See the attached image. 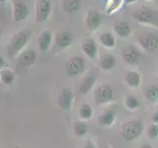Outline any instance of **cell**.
Returning <instances> with one entry per match:
<instances>
[{
	"label": "cell",
	"instance_id": "1",
	"mask_svg": "<svg viewBox=\"0 0 158 148\" xmlns=\"http://www.w3.org/2000/svg\"><path fill=\"white\" fill-rule=\"evenodd\" d=\"M32 38V31L29 29H23L15 33L10 38L7 43V54L10 58H16L28 44Z\"/></svg>",
	"mask_w": 158,
	"mask_h": 148
},
{
	"label": "cell",
	"instance_id": "2",
	"mask_svg": "<svg viewBox=\"0 0 158 148\" xmlns=\"http://www.w3.org/2000/svg\"><path fill=\"white\" fill-rule=\"evenodd\" d=\"M133 20L140 25L158 28V11L147 7H141L132 14Z\"/></svg>",
	"mask_w": 158,
	"mask_h": 148
},
{
	"label": "cell",
	"instance_id": "3",
	"mask_svg": "<svg viewBox=\"0 0 158 148\" xmlns=\"http://www.w3.org/2000/svg\"><path fill=\"white\" fill-rule=\"evenodd\" d=\"M143 130H144V126L141 121H130L123 125L122 134L127 141H131L139 137L143 132Z\"/></svg>",
	"mask_w": 158,
	"mask_h": 148
},
{
	"label": "cell",
	"instance_id": "4",
	"mask_svg": "<svg viewBox=\"0 0 158 148\" xmlns=\"http://www.w3.org/2000/svg\"><path fill=\"white\" fill-rule=\"evenodd\" d=\"M73 39H74L73 34L69 31H62L56 33L54 35L53 44L52 47V52L54 54H57L64 51L67 47L71 46Z\"/></svg>",
	"mask_w": 158,
	"mask_h": 148
},
{
	"label": "cell",
	"instance_id": "5",
	"mask_svg": "<svg viewBox=\"0 0 158 148\" xmlns=\"http://www.w3.org/2000/svg\"><path fill=\"white\" fill-rule=\"evenodd\" d=\"M52 12V0H36L35 3V21L37 24L47 22Z\"/></svg>",
	"mask_w": 158,
	"mask_h": 148
},
{
	"label": "cell",
	"instance_id": "6",
	"mask_svg": "<svg viewBox=\"0 0 158 148\" xmlns=\"http://www.w3.org/2000/svg\"><path fill=\"white\" fill-rule=\"evenodd\" d=\"M86 70V61L82 56H75L65 63V71L69 77H78Z\"/></svg>",
	"mask_w": 158,
	"mask_h": 148
},
{
	"label": "cell",
	"instance_id": "7",
	"mask_svg": "<svg viewBox=\"0 0 158 148\" xmlns=\"http://www.w3.org/2000/svg\"><path fill=\"white\" fill-rule=\"evenodd\" d=\"M113 97V88L109 84H101L94 91V101L98 106L107 105V104L112 102Z\"/></svg>",
	"mask_w": 158,
	"mask_h": 148
},
{
	"label": "cell",
	"instance_id": "8",
	"mask_svg": "<svg viewBox=\"0 0 158 148\" xmlns=\"http://www.w3.org/2000/svg\"><path fill=\"white\" fill-rule=\"evenodd\" d=\"M122 57L127 65H138L142 57L141 49L135 46H132V44L127 46L122 51Z\"/></svg>",
	"mask_w": 158,
	"mask_h": 148
},
{
	"label": "cell",
	"instance_id": "9",
	"mask_svg": "<svg viewBox=\"0 0 158 148\" xmlns=\"http://www.w3.org/2000/svg\"><path fill=\"white\" fill-rule=\"evenodd\" d=\"M11 11L12 19L16 23L25 21L30 14L29 7L23 0H11Z\"/></svg>",
	"mask_w": 158,
	"mask_h": 148
},
{
	"label": "cell",
	"instance_id": "10",
	"mask_svg": "<svg viewBox=\"0 0 158 148\" xmlns=\"http://www.w3.org/2000/svg\"><path fill=\"white\" fill-rule=\"evenodd\" d=\"M138 47L144 52L150 53L158 48V36L156 34L148 33L137 39Z\"/></svg>",
	"mask_w": 158,
	"mask_h": 148
},
{
	"label": "cell",
	"instance_id": "11",
	"mask_svg": "<svg viewBox=\"0 0 158 148\" xmlns=\"http://www.w3.org/2000/svg\"><path fill=\"white\" fill-rule=\"evenodd\" d=\"M103 17L101 13L95 9H89L85 16V27L89 32H94L101 26Z\"/></svg>",
	"mask_w": 158,
	"mask_h": 148
},
{
	"label": "cell",
	"instance_id": "12",
	"mask_svg": "<svg viewBox=\"0 0 158 148\" xmlns=\"http://www.w3.org/2000/svg\"><path fill=\"white\" fill-rule=\"evenodd\" d=\"M74 102V93L71 89L63 88L58 93L57 104L58 107L62 110H70Z\"/></svg>",
	"mask_w": 158,
	"mask_h": 148
},
{
	"label": "cell",
	"instance_id": "13",
	"mask_svg": "<svg viewBox=\"0 0 158 148\" xmlns=\"http://www.w3.org/2000/svg\"><path fill=\"white\" fill-rule=\"evenodd\" d=\"M37 61V52L32 48H27L17 56V63L23 68H29L33 66Z\"/></svg>",
	"mask_w": 158,
	"mask_h": 148
},
{
	"label": "cell",
	"instance_id": "14",
	"mask_svg": "<svg viewBox=\"0 0 158 148\" xmlns=\"http://www.w3.org/2000/svg\"><path fill=\"white\" fill-rule=\"evenodd\" d=\"M54 35L51 30H44L38 37V47L42 52H48L52 49Z\"/></svg>",
	"mask_w": 158,
	"mask_h": 148
},
{
	"label": "cell",
	"instance_id": "15",
	"mask_svg": "<svg viewBox=\"0 0 158 148\" xmlns=\"http://www.w3.org/2000/svg\"><path fill=\"white\" fill-rule=\"evenodd\" d=\"M97 82V75L94 72H88L87 74H85L80 83H79V88L78 91L81 95L85 96L87 94L90 93L93 89L95 84Z\"/></svg>",
	"mask_w": 158,
	"mask_h": 148
},
{
	"label": "cell",
	"instance_id": "16",
	"mask_svg": "<svg viewBox=\"0 0 158 148\" xmlns=\"http://www.w3.org/2000/svg\"><path fill=\"white\" fill-rule=\"evenodd\" d=\"M81 51L91 60H96L98 57V46L91 38H86L81 43Z\"/></svg>",
	"mask_w": 158,
	"mask_h": 148
},
{
	"label": "cell",
	"instance_id": "17",
	"mask_svg": "<svg viewBox=\"0 0 158 148\" xmlns=\"http://www.w3.org/2000/svg\"><path fill=\"white\" fill-rule=\"evenodd\" d=\"M117 111L115 109H107L105 112H103L98 117V123L100 126L109 127L111 126L116 121Z\"/></svg>",
	"mask_w": 158,
	"mask_h": 148
},
{
	"label": "cell",
	"instance_id": "18",
	"mask_svg": "<svg viewBox=\"0 0 158 148\" xmlns=\"http://www.w3.org/2000/svg\"><path fill=\"white\" fill-rule=\"evenodd\" d=\"M113 30H114V33H115L117 36L123 39L130 38L132 34V29L131 27V25L126 21H121V22L116 23L114 25Z\"/></svg>",
	"mask_w": 158,
	"mask_h": 148
},
{
	"label": "cell",
	"instance_id": "19",
	"mask_svg": "<svg viewBox=\"0 0 158 148\" xmlns=\"http://www.w3.org/2000/svg\"><path fill=\"white\" fill-rule=\"evenodd\" d=\"M99 42L104 47L108 49H114L117 46V39L115 35L110 32H105L102 33L99 36Z\"/></svg>",
	"mask_w": 158,
	"mask_h": 148
},
{
	"label": "cell",
	"instance_id": "20",
	"mask_svg": "<svg viewBox=\"0 0 158 148\" xmlns=\"http://www.w3.org/2000/svg\"><path fill=\"white\" fill-rule=\"evenodd\" d=\"M16 80V73L8 66L0 70V83L4 86H9Z\"/></svg>",
	"mask_w": 158,
	"mask_h": 148
},
{
	"label": "cell",
	"instance_id": "21",
	"mask_svg": "<svg viewBox=\"0 0 158 148\" xmlns=\"http://www.w3.org/2000/svg\"><path fill=\"white\" fill-rule=\"evenodd\" d=\"M61 7L65 14H73L81 9V0H62Z\"/></svg>",
	"mask_w": 158,
	"mask_h": 148
},
{
	"label": "cell",
	"instance_id": "22",
	"mask_svg": "<svg viewBox=\"0 0 158 148\" xmlns=\"http://www.w3.org/2000/svg\"><path fill=\"white\" fill-rule=\"evenodd\" d=\"M116 64H117L116 56L112 53H107L100 59L99 66H100V68L103 71H110L116 66Z\"/></svg>",
	"mask_w": 158,
	"mask_h": 148
},
{
	"label": "cell",
	"instance_id": "23",
	"mask_svg": "<svg viewBox=\"0 0 158 148\" xmlns=\"http://www.w3.org/2000/svg\"><path fill=\"white\" fill-rule=\"evenodd\" d=\"M125 81L130 87L137 88L141 83V76L137 71H128L125 75Z\"/></svg>",
	"mask_w": 158,
	"mask_h": 148
},
{
	"label": "cell",
	"instance_id": "24",
	"mask_svg": "<svg viewBox=\"0 0 158 148\" xmlns=\"http://www.w3.org/2000/svg\"><path fill=\"white\" fill-rule=\"evenodd\" d=\"M94 113V110L91 105L87 103H83L82 105L79 107L78 110V117L82 121H89L91 120Z\"/></svg>",
	"mask_w": 158,
	"mask_h": 148
},
{
	"label": "cell",
	"instance_id": "25",
	"mask_svg": "<svg viewBox=\"0 0 158 148\" xmlns=\"http://www.w3.org/2000/svg\"><path fill=\"white\" fill-rule=\"evenodd\" d=\"M89 131L88 125L84 121H75L73 122V133L76 137L85 136Z\"/></svg>",
	"mask_w": 158,
	"mask_h": 148
},
{
	"label": "cell",
	"instance_id": "26",
	"mask_svg": "<svg viewBox=\"0 0 158 148\" xmlns=\"http://www.w3.org/2000/svg\"><path fill=\"white\" fill-rule=\"evenodd\" d=\"M143 93H144L145 99L149 103L154 104V103L158 102V86L148 85L144 88Z\"/></svg>",
	"mask_w": 158,
	"mask_h": 148
},
{
	"label": "cell",
	"instance_id": "27",
	"mask_svg": "<svg viewBox=\"0 0 158 148\" xmlns=\"http://www.w3.org/2000/svg\"><path fill=\"white\" fill-rule=\"evenodd\" d=\"M123 4V0H106L105 10L107 15H113L118 11Z\"/></svg>",
	"mask_w": 158,
	"mask_h": 148
},
{
	"label": "cell",
	"instance_id": "28",
	"mask_svg": "<svg viewBox=\"0 0 158 148\" xmlns=\"http://www.w3.org/2000/svg\"><path fill=\"white\" fill-rule=\"evenodd\" d=\"M125 106L127 110L135 111L140 106V102L138 100V98L133 95H127L125 99Z\"/></svg>",
	"mask_w": 158,
	"mask_h": 148
},
{
	"label": "cell",
	"instance_id": "29",
	"mask_svg": "<svg viewBox=\"0 0 158 148\" xmlns=\"http://www.w3.org/2000/svg\"><path fill=\"white\" fill-rule=\"evenodd\" d=\"M147 135L150 139H156L158 137V125L157 123H151L147 127Z\"/></svg>",
	"mask_w": 158,
	"mask_h": 148
},
{
	"label": "cell",
	"instance_id": "30",
	"mask_svg": "<svg viewBox=\"0 0 158 148\" xmlns=\"http://www.w3.org/2000/svg\"><path fill=\"white\" fill-rule=\"evenodd\" d=\"M5 67H7V63L6 61H5V59L2 57V56H0V70Z\"/></svg>",
	"mask_w": 158,
	"mask_h": 148
},
{
	"label": "cell",
	"instance_id": "31",
	"mask_svg": "<svg viewBox=\"0 0 158 148\" xmlns=\"http://www.w3.org/2000/svg\"><path fill=\"white\" fill-rule=\"evenodd\" d=\"M83 148H96V146H95V144L89 139L87 142H86V144H85V146H84Z\"/></svg>",
	"mask_w": 158,
	"mask_h": 148
},
{
	"label": "cell",
	"instance_id": "32",
	"mask_svg": "<svg viewBox=\"0 0 158 148\" xmlns=\"http://www.w3.org/2000/svg\"><path fill=\"white\" fill-rule=\"evenodd\" d=\"M152 122L153 123H157L158 125V111H156L152 115Z\"/></svg>",
	"mask_w": 158,
	"mask_h": 148
},
{
	"label": "cell",
	"instance_id": "33",
	"mask_svg": "<svg viewBox=\"0 0 158 148\" xmlns=\"http://www.w3.org/2000/svg\"><path fill=\"white\" fill-rule=\"evenodd\" d=\"M138 1V0H123V3H126L127 5H131V4H135Z\"/></svg>",
	"mask_w": 158,
	"mask_h": 148
},
{
	"label": "cell",
	"instance_id": "34",
	"mask_svg": "<svg viewBox=\"0 0 158 148\" xmlns=\"http://www.w3.org/2000/svg\"><path fill=\"white\" fill-rule=\"evenodd\" d=\"M139 148H153L150 144H148V143H144V144H142Z\"/></svg>",
	"mask_w": 158,
	"mask_h": 148
},
{
	"label": "cell",
	"instance_id": "35",
	"mask_svg": "<svg viewBox=\"0 0 158 148\" xmlns=\"http://www.w3.org/2000/svg\"><path fill=\"white\" fill-rule=\"evenodd\" d=\"M1 37H2V27L0 25V39H1Z\"/></svg>",
	"mask_w": 158,
	"mask_h": 148
},
{
	"label": "cell",
	"instance_id": "36",
	"mask_svg": "<svg viewBox=\"0 0 158 148\" xmlns=\"http://www.w3.org/2000/svg\"><path fill=\"white\" fill-rule=\"evenodd\" d=\"M8 0H0V3H5V2H7Z\"/></svg>",
	"mask_w": 158,
	"mask_h": 148
},
{
	"label": "cell",
	"instance_id": "37",
	"mask_svg": "<svg viewBox=\"0 0 158 148\" xmlns=\"http://www.w3.org/2000/svg\"><path fill=\"white\" fill-rule=\"evenodd\" d=\"M146 1H151V2H153V1H157V2H158V0H146Z\"/></svg>",
	"mask_w": 158,
	"mask_h": 148
}]
</instances>
